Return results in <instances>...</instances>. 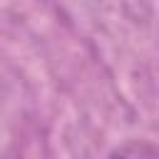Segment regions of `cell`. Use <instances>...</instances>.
<instances>
[{"instance_id":"obj_1","label":"cell","mask_w":159,"mask_h":159,"mask_svg":"<svg viewBox=\"0 0 159 159\" xmlns=\"http://www.w3.org/2000/svg\"><path fill=\"white\" fill-rule=\"evenodd\" d=\"M109 159H159V149L147 142L132 139V142H124L122 147H117L109 154Z\"/></svg>"}]
</instances>
